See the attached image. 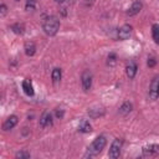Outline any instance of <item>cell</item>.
<instances>
[{
	"label": "cell",
	"mask_w": 159,
	"mask_h": 159,
	"mask_svg": "<svg viewBox=\"0 0 159 159\" xmlns=\"http://www.w3.org/2000/svg\"><path fill=\"white\" fill-rule=\"evenodd\" d=\"M42 29L45 31L46 35L48 36H53L57 34L58 29H60V20L56 16H47L43 22H42Z\"/></svg>",
	"instance_id": "obj_1"
},
{
	"label": "cell",
	"mask_w": 159,
	"mask_h": 159,
	"mask_svg": "<svg viewBox=\"0 0 159 159\" xmlns=\"http://www.w3.org/2000/svg\"><path fill=\"white\" fill-rule=\"evenodd\" d=\"M106 143H107V139L104 135H98L93 142L92 144L88 147V150H87V155L89 157H94L97 154H99L102 152V149L106 147Z\"/></svg>",
	"instance_id": "obj_2"
},
{
	"label": "cell",
	"mask_w": 159,
	"mask_h": 159,
	"mask_svg": "<svg viewBox=\"0 0 159 159\" xmlns=\"http://www.w3.org/2000/svg\"><path fill=\"white\" fill-rule=\"evenodd\" d=\"M122 145H123V140H122V139H119V138L114 139V140H113V143H112V145H111V148H109L108 157H109V158H112V159L118 158V157H119V154H120Z\"/></svg>",
	"instance_id": "obj_3"
},
{
	"label": "cell",
	"mask_w": 159,
	"mask_h": 159,
	"mask_svg": "<svg viewBox=\"0 0 159 159\" xmlns=\"http://www.w3.org/2000/svg\"><path fill=\"white\" fill-rule=\"evenodd\" d=\"M92 81H93V76L89 70H86L82 72V76H81V83H82V88L84 92H88L92 87Z\"/></svg>",
	"instance_id": "obj_4"
},
{
	"label": "cell",
	"mask_w": 159,
	"mask_h": 159,
	"mask_svg": "<svg viewBox=\"0 0 159 159\" xmlns=\"http://www.w3.org/2000/svg\"><path fill=\"white\" fill-rule=\"evenodd\" d=\"M159 97V76H154L152 82H150V87H149V98L152 101H155Z\"/></svg>",
	"instance_id": "obj_5"
},
{
	"label": "cell",
	"mask_w": 159,
	"mask_h": 159,
	"mask_svg": "<svg viewBox=\"0 0 159 159\" xmlns=\"http://www.w3.org/2000/svg\"><path fill=\"white\" fill-rule=\"evenodd\" d=\"M130 35H132V26L128 25V24L123 25L118 30V39L119 40H127V39L130 37Z\"/></svg>",
	"instance_id": "obj_6"
},
{
	"label": "cell",
	"mask_w": 159,
	"mask_h": 159,
	"mask_svg": "<svg viewBox=\"0 0 159 159\" xmlns=\"http://www.w3.org/2000/svg\"><path fill=\"white\" fill-rule=\"evenodd\" d=\"M52 125V114L48 112H45L41 118H40V127L41 128H47Z\"/></svg>",
	"instance_id": "obj_7"
},
{
	"label": "cell",
	"mask_w": 159,
	"mask_h": 159,
	"mask_svg": "<svg viewBox=\"0 0 159 159\" xmlns=\"http://www.w3.org/2000/svg\"><path fill=\"white\" fill-rule=\"evenodd\" d=\"M159 152V145L158 144H149L147 147L143 148L142 153H143V157H152L154 154H157Z\"/></svg>",
	"instance_id": "obj_8"
},
{
	"label": "cell",
	"mask_w": 159,
	"mask_h": 159,
	"mask_svg": "<svg viewBox=\"0 0 159 159\" xmlns=\"http://www.w3.org/2000/svg\"><path fill=\"white\" fill-rule=\"evenodd\" d=\"M142 7H143L142 1H140V0H135V1L132 4V6L128 9L127 15H129V16H134V15H137V14L142 10Z\"/></svg>",
	"instance_id": "obj_9"
},
{
	"label": "cell",
	"mask_w": 159,
	"mask_h": 159,
	"mask_svg": "<svg viewBox=\"0 0 159 159\" xmlns=\"http://www.w3.org/2000/svg\"><path fill=\"white\" fill-rule=\"evenodd\" d=\"M17 117L16 116H10L9 118H6L5 119V122H4V124H2V129L4 130H10V129H12L16 124H17Z\"/></svg>",
	"instance_id": "obj_10"
},
{
	"label": "cell",
	"mask_w": 159,
	"mask_h": 159,
	"mask_svg": "<svg viewBox=\"0 0 159 159\" xmlns=\"http://www.w3.org/2000/svg\"><path fill=\"white\" fill-rule=\"evenodd\" d=\"M125 73H127V76H128L129 78H134V76H135V73H137V65H135V62L130 61V62L127 65V67H125Z\"/></svg>",
	"instance_id": "obj_11"
},
{
	"label": "cell",
	"mask_w": 159,
	"mask_h": 159,
	"mask_svg": "<svg viewBox=\"0 0 159 159\" xmlns=\"http://www.w3.org/2000/svg\"><path fill=\"white\" fill-rule=\"evenodd\" d=\"M22 89H24V92L27 96H32L34 94V87H32V83H31V81L29 78L24 80V82H22Z\"/></svg>",
	"instance_id": "obj_12"
},
{
	"label": "cell",
	"mask_w": 159,
	"mask_h": 159,
	"mask_svg": "<svg viewBox=\"0 0 159 159\" xmlns=\"http://www.w3.org/2000/svg\"><path fill=\"white\" fill-rule=\"evenodd\" d=\"M132 109H133V106H132V103L130 102H124L120 107H119V114L120 116H127V114H129L130 112H132Z\"/></svg>",
	"instance_id": "obj_13"
},
{
	"label": "cell",
	"mask_w": 159,
	"mask_h": 159,
	"mask_svg": "<svg viewBox=\"0 0 159 159\" xmlns=\"http://www.w3.org/2000/svg\"><path fill=\"white\" fill-rule=\"evenodd\" d=\"M78 130L82 132V133H89L92 130V125L89 124V122L87 119H82L80 122V125H78Z\"/></svg>",
	"instance_id": "obj_14"
},
{
	"label": "cell",
	"mask_w": 159,
	"mask_h": 159,
	"mask_svg": "<svg viewBox=\"0 0 159 159\" xmlns=\"http://www.w3.org/2000/svg\"><path fill=\"white\" fill-rule=\"evenodd\" d=\"M24 50H25V53L27 56H34L35 52H36V46H35L34 42H26Z\"/></svg>",
	"instance_id": "obj_15"
},
{
	"label": "cell",
	"mask_w": 159,
	"mask_h": 159,
	"mask_svg": "<svg viewBox=\"0 0 159 159\" xmlns=\"http://www.w3.org/2000/svg\"><path fill=\"white\" fill-rule=\"evenodd\" d=\"M61 76H62L61 68H53V70H52L51 77H52V82H53V83H58L60 80H61Z\"/></svg>",
	"instance_id": "obj_16"
},
{
	"label": "cell",
	"mask_w": 159,
	"mask_h": 159,
	"mask_svg": "<svg viewBox=\"0 0 159 159\" xmlns=\"http://www.w3.org/2000/svg\"><path fill=\"white\" fill-rule=\"evenodd\" d=\"M152 36H153L154 42L159 45V25L154 24V25L152 26Z\"/></svg>",
	"instance_id": "obj_17"
},
{
	"label": "cell",
	"mask_w": 159,
	"mask_h": 159,
	"mask_svg": "<svg viewBox=\"0 0 159 159\" xmlns=\"http://www.w3.org/2000/svg\"><path fill=\"white\" fill-rule=\"evenodd\" d=\"M36 5H37V0H27L26 5H25V9L27 11H30V10H34L36 7Z\"/></svg>",
	"instance_id": "obj_18"
},
{
	"label": "cell",
	"mask_w": 159,
	"mask_h": 159,
	"mask_svg": "<svg viewBox=\"0 0 159 159\" xmlns=\"http://www.w3.org/2000/svg\"><path fill=\"white\" fill-rule=\"evenodd\" d=\"M94 111H96V113H94L92 109H89V111H88V114H89L91 117H93V118H97L98 116H102V114L104 113V111H103L102 108H96Z\"/></svg>",
	"instance_id": "obj_19"
},
{
	"label": "cell",
	"mask_w": 159,
	"mask_h": 159,
	"mask_svg": "<svg viewBox=\"0 0 159 159\" xmlns=\"http://www.w3.org/2000/svg\"><path fill=\"white\" fill-rule=\"evenodd\" d=\"M12 31L15 32V34H22L24 32V26L22 25H20V24H15V25H12Z\"/></svg>",
	"instance_id": "obj_20"
},
{
	"label": "cell",
	"mask_w": 159,
	"mask_h": 159,
	"mask_svg": "<svg viewBox=\"0 0 159 159\" xmlns=\"http://www.w3.org/2000/svg\"><path fill=\"white\" fill-rule=\"evenodd\" d=\"M114 63H116V53L112 52V53L108 55V65L109 66H113Z\"/></svg>",
	"instance_id": "obj_21"
},
{
	"label": "cell",
	"mask_w": 159,
	"mask_h": 159,
	"mask_svg": "<svg viewBox=\"0 0 159 159\" xmlns=\"http://www.w3.org/2000/svg\"><path fill=\"white\" fill-rule=\"evenodd\" d=\"M15 158H30V153H27V152H19V153H16L15 154Z\"/></svg>",
	"instance_id": "obj_22"
},
{
	"label": "cell",
	"mask_w": 159,
	"mask_h": 159,
	"mask_svg": "<svg viewBox=\"0 0 159 159\" xmlns=\"http://www.w3.org/2000/svg\"><path fill=\"white\" fill-rule=\"evenodd\" d=\"M6 11H7L6 5H5V4H1V6H0V16L4 17V16L6 15Z\"/></svg>",
	"instance_id": "obj_23"
},
{
	"label": "cell",
	"mask_w": 159,
	"mask_h": 159,
	"mask_svg": "<svg viewBox=\"0 0 159 159\" xmlns=\"http://www.w3.org/2000/svg\"><path fill=\"white\" fill-rule=\"evenodd\" d=\"M155 63H157L155 58H153V57H152V58H149V60H148V66H149V67H154V66H155Z\"/></svg>",
	"instance_id": "obj_24"
},
{
	"label": "cell",
	"mask_w": 159,
	"mask_h": 159,
	"mask_svg": "<svg viewBox=\"0 0 159 159\" xmlns=\"http://www.w3.org/2000/svg\"><path fill=\"white\" fill-rule=\"evenodd\" d=\"M56 116H57V118H62L63 117V111L62 109H56Z\"/></svg>",
	"instance_id": "obj_25"
},
{
	"label": "cell",
	"mask_w": 159,
	"mask_h": 159,
	"mask_svg": "<svg viewBox=\"0 0 159 159\" xmlns=\"http://www.w3.org/2000/svg\"><path fill=\"white\" fill-rule=\"evenodd\" d=\"M55 1H56V2H58V4H62L65 0H55Z\"/></svg>",
	"instance_id": "obj_26"
},
{
	"label": "cell",
	"mask_w": 159,
	"mask_h": 159,
	"mask_svg": "<svg viewBox=\"0 0 159 159\" xmlns=\"http://www.w3.org/2000/svg\"><path fill=\"white\" fill-rule=\"evenodd\" d=\"M87 1H94V0H87Z\"/></svg>",
	"instance_id": "obj_27"
}]
</instances>
